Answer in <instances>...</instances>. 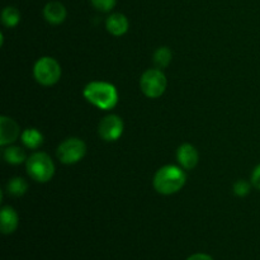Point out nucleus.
<instances>
[{"label": "nucleus", "mask_w": 260, "mask_h": 260, "mask_svg": "<svg viewBox=\"0 0 260 260\" xmlns=\"http://www.w3.org/2000/svg\"><path fill=\"white\" fill-rule=\"evenodd\" d=\"M22 141L28 149L36 150L42 145L43 136L38 129L36 128H27L22 134Z\"/></svg>", "instance_id": "13"}, {"label": "nucleus", "mask_w": 260, "mask_h": 260, "mask_svg": "<svg viewBox=\"0 0 260 260\" xmlns=\"http://www.w3.org/2000/svg\"><path fill=\"white\" fill-rule=\"evenodd\" d=\"M27 173L36 182L46 183L55 174V164L45 152H35L27 159Z\"/></svg>", "instance_id": "3"}, {"label": "nucleus", "mask_w": 260, "mask_h": 260, "mask_svg": "<svg viewBox=\"0 0 260 260\" xmlns=\"http://www.w3.org/2000/svg\"><path fill=\"white\" fill-rule=\"evenodd\" d=\"M28 189V184L23 178H13L9 180V183L7 184V190L9 194L14 196V197H20V196L24 194Z\"/></svg>", "instance_id": "15"}, {"label": "nucleus", "mask_w": 260, "mask_h": 260, "mask_svg": "<svg viewBox=\"0 0 260 260\" xmlns=\"http://www.w3.org/2000/svg\"><path fill=\"white\" fill-rule=\"evenodd\" d=\"M20 20V13L17 8L8 7L3 10L2 13V22L5 27L13 28L19 23Z\"/></svg>", "instance_id": "16"}, {"label": "nucleus", "mask_w": 260, "mask_h": 260, "mask_svg": "<svg viewBox=\"0 0 260 260\" xmlns=\"http://www.w3.org/2000/svg\"><path fill=\"white\" fill-rule=\"evenodd\" d=\"M33 74L38 83L45 86H50L60 80L61 68L55 58L45 56L35 63Z\"/></svg>", "instance_id": "4"}, {"label": "nucleus", "mask_w": 260, "mask_h": 260, "mask_svg": "<svg viewBox=\"0 0 260 260\" xmlns=\"http://www.w3.org/2000/svg\"><path fill=\"white\" fill-rule=\"evenodd\" d=\"M187 260H213V259L211 258L210 255H207V254L198 253V254H193V255L189 256Z\"/></svg>", "instance_id": "21"}, {"label": "nucleus", "mask_w": 260, "mask_h": 260, "mask_svg": "<svg viewBox=\"0 0 260 260\" xmlns=\"http://www.w3.org/2000/svg\"><path fill=\"white\" fill-rule=\"evenodd\" d=\"M106 27L109 33L118 37V36L124 35L128 30V20L121 13H113L107 18Z\"/></svg>", "instance_id": "10"}, {"label": "nucleus", "mask_w": 260, "mask_h": 260, "mask_svg": "<svg viewBox=\"0 0 260 260\" xmlns=\"http://www.w3.org/2000/svg\"><path fill=\"white\" fill-rule=\"evenodd\" d=\"M123 134V121L116 114L104 117L99 123V135L106 141H116Z\"/></svg>", "instance_id": "7"}, {"label": "nucleus", "mask_w": 260, "mask_h": 260, "mask_svg": "<svg viewBox=\"0 0 260 260\" xmlns=\"http://www.w3.org/2000/svg\"><path fill=\"white\" fill-rule=\"evenodd\" d=\"M185 173L175 165H165L160 168L154 177V188L157 193L164 196L179 192L185 184Z\"/></svg>", "instance_id": "2"}, {"label": "nucleus", "mask_w": 260, "mask_h": 260, "mask_svg": "<svg viewBox=\"0 0 260 260\" xmlns=\"http://www.w3.org/2000/svg\"><path fill=\"white\" fill-rule=\"evenodd\" d=\"M18 228V215L14 208L3 207L0 212V229L3 234H12L14 233L15 229Z\"/></svg>", "instance_id": "12"}, {"label": "nucleus", "mask_w": 260, "mask_h": 260, "mask_svg": "<svg viewBox=\"0 0 260 260\" xmlns=\"http://www.w3.org/2000/svg\"><path fill=\"white\" fill-rule=\"evenodd\" d=\"M83 94L89 103L106 111L114 108L118 103V91L116 86L106 81H91L84 88Z\"/></svg>", "instance_id": "1"}, {"label": "nucleus", "mask_w": 260, "mask_h": 260, "mask_svg": "<svg viewBox=\"0 0 260 260\" xmlns=\"http://www.w3.org/2000/svg\"><path fill=\"white\" fill-rule=\"evenodd\" d=\"M177 157L179 164L182 165L184 169L190 170L198 164V152L196 150L194 146H192L190 144H184L178 149L177 151Z\"/></svg>", "instance_id": "9"}, {"label": "nucleus", "mask_w": 260, "mask_h": 260, "mask_svg": "<svg viewBox=\"0 0 260 260\" xmlns=\"http://www.w3.org/2000/svg\"><path fill=\"white\" fill-rule=\"evenodd\" d=\"M251 183L256 189L260 190V165L254 169L253 174H251Z\"/></svg>", "instance_id": "20"}, {"label": "nucleus", "mask_w": 260, "mask_h": 260, "mask_svg": "<svg viewBox=\"0 0 260 260\" xmlns=\"http://www.w3.org/2000/svg\"><path fill=\"white\" fill-rule=\"evenodd\" d=\"M142 93L149 98H159L167 89V78L160 69H150L145 71L140 80Z\"/></svg>", "instance_id": "5"}, {"label": "nucleus", "mask_w": 260, "mask_h": 260, "mask_svg": "<svg viewBox=\"0 0 260 260\" xmlns=\"http://www.w3.org/2000/svg\"><path fill=\"white\" fill-rule=\"evenodd\" d=\"M234 192L238 194L239 197H245L250 192V184L246 180H238L234 185Z\"/></svg>", "instance_id": "19"}, {"label": "nucleus", "mask_w": 260, "mask_h": 260, "mask_svg": "<svg viewBox=\"0 0 260 260\" xmlns=\"http://www.w3.org/2000/svg\"><path fill=\"white\" fill-rule=\"evenodd\" d=\"M172 61V51L168 47H160L154 53V63L157 69H165Z\"/></svg>", "instance_id": "17"}, {"label": "nucleus", "mask_w": 260, "mask_h": 260, "mask_svg": "<svg viewBox=\"0 0 260 260\" xmlns=\"http://www.w3.org/2000/svg\"><path fill=\"white\" fill-rule=\"evenodd\" d=\"M19 136V127L17 122L12 118L2 116L0 117V145L7 146L14 142Z\"/></svg>", "instance_id": "8"}, {"label": "nucleus", "mask_w": 260, "mask_h": 260, "mask_svg": "<svg viewBox=\"0 0 260 260\" xmlns=\"http://www.w3.org/2000/svg\"><path fill=\"white\" fill-rule=\"evenodd\" d=\"M3 156H4L5 161L9 162V164L18 165L22 164L25 160V152L24 150H22L18 146H9L4 150Z\"/></svg>", "instance_id": "14"}, {"label": "nucleus", "mask_w": 260, "mask_h": 260, "mask_svg": "<svg viewBox=\"0 0 260 260\" xmlns=\"http://www.w3.org/2000/svg\"><path fill=\"white\" fill-rule=\"evenodd\" d=\"M43 15L46 20L51 24H60L66 18V9L61 3L51 2L43 9Z\"/></svg>", "instance_id": "11"}, {"label": "nucleus", "mask_w": 260, "mask_h": 260, "mask_svg": "<svg viewBox=\"0 0 260 260\" xmlns=\"http://www.w3.org/2000/svg\"><path fill=\"white\" fill-rule=\"evenodd\" d=\"M93 7L101 12H109L116 5V0H90Z\"/></svg>", "instance_id": "18"}, {"label": "nucleus", "mask_w": 260, "mask_h": 260, "mask_svg": "<svg viewBox=\"0 0 260 260\" xmlns=\"http://www.w3.org/2000/svg\"><path fill=\"white\" fill-rule=\"evenodd\" d=\"M86 154L85 142L80 139H68L57 147V157L63 164H75Z\"/></svg>", "instance_id": "6"}]
</instances>
